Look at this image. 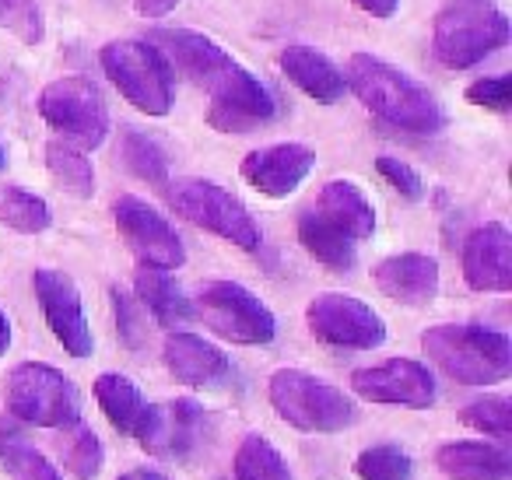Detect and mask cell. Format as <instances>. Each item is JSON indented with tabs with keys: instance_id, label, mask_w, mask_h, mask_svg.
Returning <instances> with one entry per match:
<instances>
[{
	"instance_id": "6da1fadb",
	"label": "cell",
	"mask_w": 512,
	"mask_h": 480,
	"mask_svg": "<svg viewBox=\"0 0 512 480\" xmlns=\"http://www.w3.org/2000/svg\"><path fill=\"white\" fill-rule=\"evenodd\" d=\"M151 46L169 60L172 71L211 95L207 120L221 134H249L278 116V99L271 88L214 39L190 29H158L151 32Z\"/></svg>"
},
{
	"instance_id": "7a4b0ae2",
	"label": "cell",
	"mask_w": 512,
	"mask_h": 480,
	"mask_svg": "<svg viewBox=\"0 0 512 480\" xmlns=\"http://www.w3.org/2000/svg\"><path fill=\"white\" fill-rule=\"evenodd\" d=\"M348 88L362 99L369 113H376L383 123L407 134H439L446 127V109L428 92L421 81H414L407 71L372 57L355 53L348 64Z\"/></svg>"
},
{
	"instance_id": "3957f363",
	"label": "cell",
	"mask_w": 512,
	"mask_h": 480,
	"mask_svg": "<svg viewBox=\"0 0 512 480\" xmlns=\"http://www.w3.org/2000/svg\"><path fill=\"white\" fill-rule=\"evenodd\" d=\"M425 354L463 386H498L512 375V340L474 323H442L421 333Z\"/></svg>"
},
{
	"instance_id": "277c9868",
	"label": "cell",
	"mask_w": 512,
	"mask_h": 480,
	"mask_svg": "<svg viewBox=\"0 0 512 480\" xmlns=\"http://www.w3.org/2000/svg\"><path fill=\"white\" fill-rule=\"evenodd\" d=\"M509 15L495 0H446L435 11L432 50L442 67L467 71L509 43Z\"/></svg>"
},
{
	"instance_id": "5b68a950",
	"label": "cell",
	"mask_w": 512,
	"mask_h": 480,
	"mask_svg": "<svg viewBox=\"0 0 512 480\" xmlns=\"http://www.w3.org/2000/svg\"><path fill=\"white\" fill-rule=\"evenodd\" d=\"M271 407L285 424L299 431H344L358 421V407L344 389L302 372V368H278L271 375Z\"/></svg>"
},
{
	"instance_id": "8992f818",
	"label": "cell",
	"mask_w": 512,
	"mask_h": 480,
	"mask_svg": "<svg viewBox=\"0 0 512 480\" xmlns=\"http://www.w3.org/2000/svg\"><path fill=\"white\" fill-rule=\"evenodd\" d=\"M102 71L116 92L144 116H169L172 109V67L144 39H113L99 53Z\"/></svg>"
},
{
	"instance_id": "52a82bcc",
	"label": "cell",
	"mask_w": 512,
	"mask_h": 480,
	"mask_svg": "<svg viewBox=\"0 0 512 480\" xmlns=\"http://www.w3.org/2000/svg\"><path fill=\"white\" fill-rule=\"evenodd\" d=\"M8 410L36 428H74L81 417V393L60 368L22 361L8 375Z\"/></svg>"
},
{
	"instance_id": "ba28073f",
	"label": "cell",
	"mask_w": 512,
	"mask_h": 480,
	"mask_svg": "<svg viewBox=\"0 0 512 480\" xmlns=\"http://www.w3.org/2000/svg\"><path fill=\"white\" fill-rule=\"evenodd\" d=\"M169 204L176 207L179 218L232 242V246L246 249V253H256L260 242H264L260 225L246 211V204L239 197H232L225 186L211 183V179H176L169 186Z\"/></svg>"
},
{
	"instance_id": "9c48e42d",
	"label": "cell",
	"mask_w": 512,
	"mask_h": 480,
	"mask_svg": "<svg viewBox=\"0 0 512 480\" xmlns=\"http://www.w3.org/2000/svg\"><path fill=\"white\" fill-rule=\"evenodd\" d=\"M39 113L43 120L64 137L67 144L81 151H92L109 134V109L99 85L81 74H67L43 88L39 95Z\"/></svg>"
},
{
	"instance_id": "30bf717a",
	"label": "cell",
	"mask_w": 512,
	"mask_h": 480,
	"mask_svg": "<svg viewBox=\"0 0 512 480\" xmlns=\"http://www.w3.org/2000/svg\"><path fill=\"white\" fill-rule=\"evenodd\" d=\"M197 312L218 337L232 340V344H271L278 333L274 312L235 281H207L197 291Z\"/></svg>"
},
{
	"instance_id": "8fae6325",
	"label": "cell",
	"mask_w": 512,
	"mask_h": 480,
	"mask_svg": "<svg viewBox=\"0 0 512 480\" xmlns=\"http://www.w3.org/2000/svg\"><path fill=\"white\" fill-rule=\"evenodd\" d=\"M306 326L320 344L344 351H372L386 340V323L369 302L341 291L316 295L306 305Z\"/></svg>"
},
{
	"instance_id": "7c38bea8",
	"label": "cell",
	"mask_w": 512,
	"mask_h": 480,
	"mask_svg": "<svg viewBox=\"0 0 512 480\" xmlns=\"http://www.w3.org/2000/svg\"><path fill=\"white\" fill-rule=\"evenodd\" d=\"M113 218L123 242L130 246V253L141 260V267L176 270L186 263V249L183 239L176 235V228L155 207L144 204L141 197H120L113 204Z\"/></svg>"
},
{
	"instance_id": "4fadbf2b",
	"label": "cell",
	"mask_w": 512,
	"mask_h": 480,
	"mask_svg": "<svg viewBox=\"0 0 512 480\" xmlns=\"http://www.w3.org/2000/svg\"><path fill=\"white\" fill-rule=\"evenodd\" d=\"M32 288H36L46 323H50L53 337L64 344V351L71 358H88L95 351V337L92 326H88L85 305H81L78 284L67 274H60V270L43 267L32 274Z\"/></svg>"
},
{
	"instance_id": "5bb4252c",
	"label": "cell",
	"mask_w": 512,
	"mask_h": 480,
	"mask_svg": "<svg viewBox=\"0 0 512 480\" xmlns=\"http://www.w3.org/2000/svg\"><path fill=\"white\" fill-rule=\"evenodd\" d=\"M351 389L369 403H390V407L425 410L435 403V379L421 361L393 358L383 365L358 368L351 375Z\"/></svg>"
},
{
	"instance_id": "9a60e30c",
	"label": "cell",
	"mask_w": 512,
	"mask_h": 480,
	"mask_svg": "<svg viewBox=\"0 0 512 480\" xmlns=\"http://www.w3.org/2000/svg\"><path fill=\"white\" fill-rule=\"evenodd\" d=\"M207 431V410L197 400H169V403H151V414L137 442L151 452V456H169V459H190L200 449Z\"/></svg>"
},
{
	"instance_id": "2e32d148",
	"label": "cell",
	"mask_w": 512,
	"mask_h": 480,
	"mask_svg": "<svg viewBox=\"0 0 512 480\" xmlns=\"http://www.w3.org/2000/svg\"><path fill=\"white\" fill-rule=\"evenodd\" d=\"M313 169H316V151L295 141L249 151L239 165L242 179H246L256 193H264V197H271V200L292 197V193L306 183Z\"/></svg>"
},
{
	"instance_id": "e0dca14e",
	"label": "cell",
	"mask_w": 512,
	"mask_h": 480,
	"mask_svg": "<svg viewBox=\"0 0 512 480\" xmlns=\"http://www.w3.org/2000/svg\"><path fill=\"white\" fill-rule=\"evenodd\" d=\"M463 281L474 291H512V235L502 221L474 228L463 242Z\"/></svg>"
},
{
	"instance_id": "ac0fdd59",
	"label": "cell",
	"mask_w": 512,
	"mask_h": 480,
	"mask_svg": "<svg viewBox=\"0 0 512 480\" xmlns=\"http://www.w3.org/2000/svg\"><path fill=\"white\" fill-rule=\"evenodd\" d=\"M165 368L176 375L183 386L193 389H207V386H221L232 372L225 351L214 347L211 340L197 337V333H169L162 347Z\"/></svg>"
},
{
	"instance_id": "d6986e66",
	"label": "cell",
	"mask_w": 512,
	"mask_h": 480,
	"mask_svg": "<svg viewBox=\"0 0 512 480\" xmlns=\"http://www.w3.org/2000/svg\"><path fill=\"white\" fill-rule=\"evenodd\" d=\"M372 281L400 305H428L439 295V263L425 253H397L376 263Z\"/></svg>"
},
{
	"instance_id": "ffe728a7",
	"label": "cell",
	"mask_w": 512,
	"mask_h": 480,
	"mask_svg": "<svg viewBox=\"0 0 512 480\" xmlns=\"http://www.w3.org/2000/svg\"><path fill=\"white\" fill-rule=\"evenodd\" d=\"M278 67L295 88H302L309 99L323 102V106H334V102H341L348 95L344 71L330 57H323L320 50H313V46H288V50H281Z\"/></svg>"
},
{
	"instance_id": "44dd1931",
	"label": "cell",
	"mask_w": 512,
	"mask_h": 480,
	"mask_svg": "<svg viewBox=\"0 0 512 480\" xmlns=\"http://www.w3.org/2000/svg\"><path fill=\"white\" fill-rule=\"evenodd\" d=\"M435 466L449 480H509L512 456L491 442H446L435 452Z\"/></svg>"
},
{
	"instance_id": "7402d4cb",
	"label": "cell",
	"mask_w": 512,
	"mask_h": 480,
	"mask_svg": "<svg viewBox=\"0 0 512 480\" xmlns=\"http://www.w3.org/2000/svg\"><path fill=\"white\" fill-rule=\"evenodd\" d=\"M95 400H99L106 421L113 424L120 435L137 438L144 431V424H148L151 403L144 400V393L137 389V382L127 379V375L102 372L99 379H95Z\"/></svg>"
},
{
	"instance_id": "603a6c76",
	"label": "cell",
	"mask_w": 512,
	"mask_h": 480,
	"mask_svg": "<svg viewBox=\"0 0 512 480\" xmlns=\"http://www.w3.org/2000/svg\"><path fill=\"white\" fill-rule=\"evenodd\" d=\"M316 211L334 221L337 228H344L355 242L372 239V232H376V207L351 179H330L320 190Z\"/></svg>"
},
{
	"instance_id": "cb8c5ba5",
	"label": "cell",
	"mask_w": 512,
	"mask_h": 480,
	"mask_svg": "<svg viewBox=\"0 0 512 480\" xmlns=\"http://www.w3.org/2000/svg\"><path fill=\"white\" fill-rule=\"evenodd\" d=\"M299 242L316 263L341 270V274L358 263V242L344 228H337L330 218H323L320 211L299 214Z\"/></svg>"
},
{
	"instance_id": "d4e9b609",
	"label": "cell",
	"mask_w": 512,
	"mask_h": 480,
	"mask_svg": "<svg viewBox=\"0 0 512 480\" xmlns=\"http://www.w3.org/2000/svg\"><path fill=\"white\" fill-rule=\"evenodd\" d=\"M137 284V298L141 305L158 319L162 326H179L193 316V305L190 298L183 295V288L176 284V277H169V270H158V267H141L134 277Z\"/></svg>"
},
{
	"instance_id": "484cf974",
	"label": "cell",
	"mask_w": 512,
	"mask_h": 480,
	"mask_svg": "<svg viewBox=\"0 0 512 480\" xmlns=\"http://www.w3.org/2000/svg\"><path fill=\"white\" fill-rule=\"evenodd\" d=\"M0 463L11 473V480H64L57 466L25 442V435L11 421H0Z\"/></svg>"
},
{
	"instance_id": "4316f807",
	"label": "cell",
	"mask_w": 512,
	"mask_h": 480,
	"mask_svg": "<svg viewBox=\"0 0 512 480\" xmlns=\"http://www.w3.org/2000/svg\"><path fill=\"white\" fill-rule=\"evenodd\" d=\"M120 158L137 179H144V183H155V186L169 183V155H165L162 144L144 134V130H137V127L123 130Z\"/></svg>"
},
{
	"instance_id": "83f0119b",
	"label": "cell",
	"mask_w": 512,
	"mask_h": 480,
	"mask_svg": "<svg viewBox=\"0 0 512 480\" xmlns=\"http://www.w3.org/2000/svg\"><path fill=\"white\" fill-rule=\"evenodd\" d=\"M46 165H50L53 179H57L71 197L88 200L95 193V169L81 148H74V144H67V141H50L46 144Z\"/></svg>"
},
{
	"instance_id": "f1b7e54d",
	"label": "cell",
	"mask_w": 512,
	"mask_h": 480,
	"mask_svg": "<svg viewBox=\"0 0 512 480\" xmlns=\"http://www.w3.org/2000/svg\"><path fill=\"white\" fill-rule=\"evenodd\" d=\"M235 480H295L285 456L264 435H246L235 449Z\"/></svg>"
},
{
	"instance_id": "f546056e",
	"label": "cell",
	"mask_w": 512,
	"mask_h": 480,
	"mask_svg": "<svg viewBox=\"0 0 512 480\" xmlns=\"http://www.w3.org/2000/svg\"><path fill=\"white\" fill-rule=\"evenodd\" d=\"M0 221L22 235H39L53 225V211L43 197L22 186H0Z\"/></svg>"
},
{
	"instance_id": "4dcf8cb0",
	"label": "cell",
	"mask_w": 512,
	"mask_h": 480,
	"mask_svg": "<svg viewBox=\"0 0 512 480\" xmlns=\"http://www.w3.org/2000/svg\"><path fill=\"white\" fill-rule=\"evenodd\" d=\"M355 473L362 480H414V463L400 445H372L358 456Z\"/></svg>"
},
{
	"instance_id": "1f68e13d",
	"label": "cell",
	"mask_w": 512,
	"mask_h": 480,
	"mask_svg": "<svg viewBox=\"0 0 512 480\" xmlns=\"http://www.w3.org/2000/svg\"><path fill=\"white\" fill-rule=\"evenodd\" d=\"M460 421L474 431H484V435H495V438H509L512 431V403L509 396H481V400L467 403L460 410Z\"/></svg>"
},
{
	"instance_id": "d6a6232c",
	"label": "cell",
	"mask_w": 512,
	"mask_h": 480,
	"mask_svg": "<svg viewBox=\"0 0 512 480\" xmlns=\"http://www.w3.org/2000/svg\"><path fill=\"white\" fill-rule=\"evenodd\" d=\"M64 459H67V470L78 480H95L102 473V463H106V449H102L99 435L92 428L78 424L64 449Z\"/></svg>"
},
{
	"instance_id": "836d02e7",
	"label": "cell",
	"mask_w": 512,
	"mask_h": 480,
	"mask_svg": "<svg viewBox=\"0 0 512 480\" xmlns=\"http://www.w3.org/2000/svg\"><path fill=\"white\" fill-rule=\"evenodd\" d=\"M0 25L8 32H15L22 43L36 46L46 36L43 11H39L36 0H0Z\"/></svg>"
},
{
	"instance_id": "e575fe53",
	"label": "cell",
	"mask_w": 512,
	"mask_h": 480,
	"mask_svg": "<svg viewBox=\"0 0 512 480\" xmlns=\"http://www.w3.org/2000/svg\"><path fill=\"white\" fill-rule=\"evenodd\" d=\"M113 309H116V326H120V340L130 347V351H141L148 330H144V319H141V312H137V302L123 288H113Z\"/></svg>"
},
{
	"instance_id": "d590c367",
	"label": "cell",
	"mask_w": 512,
	"mask_h": 480,
	"mask_svg": "<svg viewBox=\"0 0 512 480\" xmlns=\"http://www.w3.org/2000/svg\"><path fill=\"white\" fill-rule=\"evenodd\" d=\"M376 172L386 179V183L393 186V190L400 193L404 200H421L425 197V183H421V176L411 169L407 162H400V158L393 155H379L376 158Z\"/></svg>"
},
{
	"instance_id": "8d00e7d4",
	"label": "cell",
	"mask_w": 512,
	"mask_h": 480,
	"mask_svg": "<svg viewBox=\"0 0 512 480\" xmlns=\"http://www.w3.org/2000/svg\"><path fill=\"white\" fill-rule=\"evenodd\" d=\"M467 102L470 106L491 109V113H505L509 109V78L498 74V78H477L467 88Z\"/></svg>"
},
{
	"instance_id": "74e56055",
	"label": "cell",
	"mask_w": 512,
	"mask_h": 480,
	"mask_svg": "<svg viewBox=\"0 0 512 480\" xmlns=\"http://www.w3.org/2000/svg\"><path fill=\"white\" fill-rule=\"evenodd\" d=\"M179 0H134V8L141 18H165L169 11H176Z\"/></svg>"
},
{
	"instance_id": "f35d334b",
	"label": "cell",
	"mask_w": 512,
	"mask_h": 480,
	"mask_svg": "<svg viewBox=\"0 0 512 480\" xmlns=\"http://www.w3.org/2000/svg\"><path fill=\"white\" fill-rule=\"evenodd\" d=\"M355 4L372 18H393L400 8V0H355Z\"/></svg>"
},
{
	"instance_id": "ab89813d",
	"label": "cell",
	"mask_w": 512,
	"mask_h": 480,
	"mask_svg": "<svg viewBox=\"0 0 512 480\" xmlns=\"http://www.w3.org/2000/svg\"><path fill=\"white\" fill-rule=\"evenodd\" d=\"M8 347H11V319L8 312L0 309V354H8Z\"/></svg>"
},
{
	"instance_id": "60d3db41",
	"label": "cell",
	"mask_w": 512,
	"mask_h": 480,
	"mask_svg": "<svg viewBox=\"0 0 512 480\" xmlns=\"http://www.w3.org/2000/svg\"><path fill=\"white\" fill-rule=\"evenodd\" d=\"M120 480H169V477L158 470H130V473H123Z\"/></svg>"
},
{
	"instance_id": "b9f144b4",
	"label": "cell",
	"mask_w": 512,
	"mask_h": 480,
	"mask_svg": "<svg viewBox=\"0 0 512 480\" xmlns=\"http://www.w3.org/2000/svg\"><path fill=\"white\" fill-rule=\"evenodd\" d=\"M4 162H8V151H4V144H0V169H4Z\"/></svg>"
}]
</instances>
